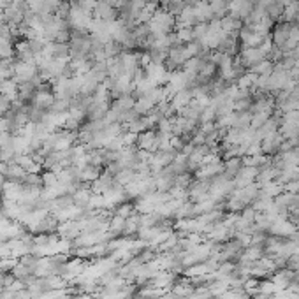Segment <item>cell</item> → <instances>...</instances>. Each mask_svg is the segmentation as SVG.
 Instances as JSON below:
<instances>
[{
    "label": "cell",
    "mask_w": 299,
    "mask_h": 299,
    "mask_svg": "<svg viewBox=\"0 0 299 299\" xmlns=\"http://www.w3.org/2000/svg\"><path fill=\"white\" fill-rule=\"evenodd\" d=\"M148 27L152 34L167 35V34H171V30L176 27V16L167 13L165 9H157L155 13H153L152 19L148 22Z\"/></svg>",
    "instance_id": "6da1fadb"
},
{
    "label": "cell",
    "mask_w": 299,
    "mask_h": 299,
    "mask_svg": "<svg viewBox=\"0 0 299 299\" xmlns=\"http://www.w3.org/2000/svg\"><path fill=\"white\" fill-rule=\"evenodd\" d=\"M276 2H280L282 6H289V4L292 2V0H276Z\"/></svg>",
    "instance_id": "7a4b0ae2"
}]
</instances>
